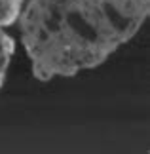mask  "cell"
I'll return each instance as SVG.
<instances>
[{
    "label": "cell",
    "mask_w": 150,
    "mask_h": 154,
    "mask_svg": "<svg viewBox=\"0 0 150 154\" xmlns=\"http://www.w3.org/2000/svg\"><path fill=\"white\" fill-rule=\"evenodd\" d=\"M148 14L150 0H29L17 23L32 76L72 78L103 65Z\"/></svg>",
    "instance_id": "cell-1"
},
{
    "label": "cell",
    "mask_w": 150,
    "mask_h": 154,
    "mask_svg": "<svg viewBox=\"0 0 150 154\" xmlns=\"http://www.w3.org/2000/svg\"><path fill=\"white\" fill-rule=\"evenodd\" d=\"M23 4H25V0H0V91L6 84L10 63L17 48L15 40L8 32V29L17 23Z\"/></svg>",
    "instance_id": "cell-2"
}]
</instances>
